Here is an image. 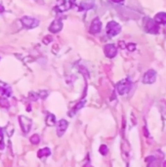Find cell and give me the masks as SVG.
I'll return each instance as SVG.
<instances>
[{
  "mask_svg": "<svg viewBox=\"0 0 166 167\" xmlns=\"http://www.w3.org/2000/svg\"><path fill=\"white\" fill-rule=\"evenodd\" d=\"M163 167H166V161L163 162Z\"/></svg>",
  "mask_w": 166,
  "mask_h": 167,
  "instance_id": "83f0119b",
  "label": "cell"
},
{
  "mask_svg": "<svg viewBox=\"0 0 166 167\" xmlns=\"http://www.w3.org/2000/svg\"><path fill=\"white\" fill-rule=\"evenodd\" d=\"M68 126V122L66 119H61L57 123V135L59 137H62L65 132L67 131V128Z\"/></svg>",
  "mask_w": 166,
  "mask_h": 167,
  "instance_id": "ba28073f",
  "label": "cell"
},
{
  "mask_svg": "<svg viewBox=\"0 0 166 167\" xmlns=\"http://www.w3.org/2000/svg\"><path fill=\"white\" fill-rule=\"evenodd\" d=\"M50 154H51V151H50V148H40L38 151V153H37V156L40 158V159H42V158H44V157H48Z\"/></svg>",
  "mask_w": 166,
  "mask_h": 167,
  "instance_id": "e0dca14e",
  "label": "cell"
},
{
  "mask_svg": "<svg viewBox=\"0 0 166 167\" xmlns=\"http://www.w3.org/2000/svg\"><path fill=\"white\" fill-rule=\"evenodd\" d=\"M5 147L4 145V136H3V130L0 128V149H3Z\"/></svg>",
  "mask_w": 166,
  "mask_h": 167,
  "instance_id": "7402d4cb",
  "label": "cell"
},
{
  "mask_svg": "<svg viewBox=\"0 0 166 167\" xmlns=\"http://www.w3.org/2000/svg\"><path fill=\"white\" fill-rule=\"evenodd\" d=\"M37 94H38L39 99H45L46 97L48 96V92H47V91H45V90H41V91H39Z\"/></svg>",
  "mask_w": 166,
  "mask_h": 167,
  "instance_id": "603a6c76",
  "label": "cell"
},
{
  "mask_svg": "<svg viewBox=\"0 0 166 167\" xmlns=\"http://www.w3.org/2000/svg\"><path fill=\"white\" fill-rule=\"evenodd\" d=\"M30 142L33 144V145H37L39 142H40V138L37 134H34L30 137Z\"/></svg>",
  "mask_w": 166,
  "mask_h": 167,
  "instance_id": "ffe728a7",
  "label": "cell"
},
{
  "mask_svg": "<svg viewBox=\"0 0 166 167\" xmlns=\"http://www.w3.org/2000/svg\"><path fill=\"white\" fill-rule=\"evenodd\" d=\"M156 80V73L153 69H148L147 72L144 74L143 82L145 84H153Z\"/></svg>",
  "mask_w": 166,
  "mask_h": 167,
  "instance_id": "5b68a950",
  "label": "cell"
},
{
  "mask_svg": "<svg viewBox=\"0 0 166 167\" xmlns=\"http://www.w3.org/2000/svg\"><path fill=\"white\" fill-rule=\"evenodd\" d=\"M57 123V119H56V116H54L53 113L51 112H48L47 116H46V124L50 127H53L56 125Z\"/></svg>",
  "mask_w": 166,
  "mask_h": 167,
  "instance_id": "9a60e30c",
  "label": "cell"
},
{
  "mask_svg": "<svg viewBox=\"0 0 166 167\" xmlns=\"http://www.w3.org/2000/svg\"><path fill=\"white\" fill-rule=\"evenodd\" d=\"M0 105H1L2 108H9V101L7 100V98H4V97H1L0 98Z\"/></svg>",
  "mask_w": 166,
  "mask_h": 167,
  "instance_id": "d6986e66",
  "label": "cell"
},
{
  "mask_svg": "<svg viewBox=\"0 0 166 167\" xmlns=\"http://www.w3.org/2000/svg\"><path fill=\"white\" fill-rule=\"evenodd\" d=\"M106 30H107V34L110 37H113V36H115V35H117L118 33H120L121 26L118 23H116L115 21H111L107 24Z\"/></svg>",
  "mask_w": 166,
  "mask_h": 167,
  "instance_id": "7a4b0ae2",
  "label": "cell"
},
{
  "mask_svg": "<svg viewBox=\"0 0 166 167\" xmlns=\"http://www.w3.org/2000/svg\"><path fill=\"white\" fill-rule=\"evenodd\" d=\"M127 48H128L129 51H134L136 49V45H135V44H133V43H130V44H128V45H127Z\"/></svg>",
  "mask_w": 166,
  "mask_h": 167,
  "instance_id": "d4e9b609",
  "label": "cell"
},
{
  "mask_svg": "<svg viewBox=\"0 0 166 167\" xmlns=\"http://www.w3.org/2000/svg\"><path fill=\"white\" fill-rule=\"evenodd\" d=\"M146 161L148 162L147 164V167H155L156 164H155V158L153 156H148L146 158Z\"/></svg>",
  "mask_w": 166,
  "mask_h": 167,
  "instance_id": "ac0fdd59",
  "label": "cell"
},
{
  "mask_svg": "<svg viewBox=\"0 0 166 167\" xmlns=\"http://www.w3.org/2000/svg\"><path fill=\"white\" fill-rule=\"evenodd\" d=\"M69 7H72V4L66 1V0H58L57 1V6L56 9L60 12H64L67 11V9H69Z\"/></svg>",
  "mask_w": 166,
  "mask_h": 167,
  "instance_id": "7c38bea8",
  "label": "cell"
},
{
  "mask_svg": "<svg viewBox=\"0 0 166 167\" xmlns=\"http://www.w3.org/2000/svg\"><path fill=\"white\" fill-rule=\"evenodd\" d=\"M3 12H4V7L0 4V13H3Z\"/></svg>",
  "mask_w": 166,
  "mask_h": 167,
  "instance_id": "4316f807",
  "label": "cell"
},
{
  "mask_svg": "<svg viewBox=\"0 0 166 167\" xmlns=\"http://www.w3.org/2000/svg\"><path fill=\"white\" fill-rule=\"evenodd\" d=\"M112 2H115V3H121V2H123L124 0H111Z\"/></svg>",
  "mask_w": 166,
  "mask_h": 167,
  "instance_id": "484cf974",
  "label": "cell"
},
{
  "mask_svg": "<svg viewBox=\"0 0 166 167\" xmlns=\"http://www.w3.org/2000/svg\"><path fill=\"white\" fill-rule=\"evenodd\" d=\"M52 40H53V38H52V36H50V35H48V36H45L44 38H43V43L44 44H49Z\"/></svg>",
  "mask_w": 166,
  "mask_h": 167,
  "instance_id": "cb8c5ba5",
  "label": "cell"
},
{
  "mask_svg": "<svg viewBox=\"0 0 166 167\" xmlns=\"http://www.w3.org/2000/svg\"><path fill=\"white\" fill-rule=\"evenodd\" d=\"M99 152H100V154H103V155H107V154H108V152H109V148H108V147H107L106 145H102V146L100 147Z\"/></svg>",
  "mask_w": 166,
  "mask_h": 167,
  "instance_id": "44dd1931",
  "label": "cell"
},
{
  "mask_svg": "<svg viewBox=\"0 0 166 167\" xmlns=\"http://www.w3.org/2000/svg\"><path fill=\"white\" fill-rule=\"evenodd\" d=\"M95 6V0H83L80 3V10H90Z\"/></svg>",
  "mask_w": 166,
  "mask_h": 167,
  "instance_id": "4fadbf2b",
  "label": "cell"
},
{
  "mask_svg": "<svg viewBox=\"0 0 166 167\" xmlns=\"http://www.w3.org/2000/svg\"><path fill=\"white\" fill-rule=\"evenodd\" d=\"M19 122L22 128V131L24 134H28L31 129L32 126V120L24 116H19Z\"/></svg>",
  "mask_w": 166,
  "mask_h": 167,
  "instance_id": "3957f363",
  "label": "cell"
},
{
  "mask_svg": "<svg viewBox=\"0 0 166 167\" xmlns=\"http://www.w3.org/2000/svg\"><path fill=\"white\" fill-rule=\"evenodd\" d=\"M85 103H86V101H81V102H79V103H77L74 107L72 108V110L69 111V113H68V116H73L74 114H76L77 113V111L79 110H81L84 105H85Z\"/></svg>",
  "mask_w": 166,
  "mask_h": 167,
  "instance_id": "2e32d148",
  "label": "cell"
},
{
  "mask_svg": "<svg viewBox=\"0 0 166 167\" xmlns=\"http://www.w3.org/2000/svg\"><path fill=\"white\" fill-rule=\"evenodd\" d=\"M104 55H106L108 58H115L117 54V48L115 47V45L113 44H108V45L104 46Z\"/></svg>",
  "mask_w": 166,
  "mask_h": 167,
  "instance_id": "52a82bcc",
  "label": "cell"
},
{
  "mask_svg": "<svg viewBox=\"0 0 166 167\" xmlns=\"http://www.w3.org/2000/svg\"><path fill=\"white\" fill-rule=\"evenodd\" d=\"M101 29H102V23L99 18H96V19H94L93 22L91 23L89 31L92 34H97L101 31Z\"/></svg>",
  "mask_w": 166,
  "mask_h": 167,
  "instance_id": "9c48e42d",
  "label": "cell"
},
{
  "mask_svg": "<svg viewBox=\"0 0 166 167\" xmlns=\"http://www.w3.org/2000/svg\"><path fill=\"white\" fill-rule=\"evenodd\" d=\"M63 29V23L60 19H56L55 21H53V23L51 24V25L49 26V30L53 33H57L59 31H61Z\"/></svg>",
  "mask_w": 166,
  "mask_h": 167,
  "instance_id": "30bf717a",
  "label": "cell"
},
{
  "mask_svg": "<svg viewBox=\"0 0 166 167\" xmlns=\"http://www.w3.org/2000/svg\"><path fill=\"white\" fill-rule=\"evenodd\" d=\"M22 23L24 24V26H25L27 29H34L36 28V26H38L39 24V22L34 19V18H31V17H23L22 18Z\"/></svg>",
  "mask_w": 166,
  "mask_h": 167,
  "instance_id": "277c9868",
  "label": "cell"
},
{
  "mask_svg": "<svg viewBox=\"0 0 166 167\" xmlns=\"http://www.w3.org/2000/svg\"><path fill=\"white\" fill-rule=\"evenodd\" d=\"M145 29L147 32L150 33H157L159 31V26L158 24H157L153 20H151L148 19L146 23V25H145Z\"/></svg>",
  "mask_w": 166,
  "mask_h": 167,
  "instance_id": "8992f818",
  "label": "cell"
},
{
  "mask_svg": "<svg viewBox=\"0 0 166 167\" xmlns=\"http://www.w3.org/2000/svg\"><path fill=\"white\" fill-rule=\"evenodd\" d=\"M131 87H132V82H131L128 78H126V79H123V80H121L117 83L116 90H117L118 94L122 96V95L127 94L131 90Z\"/></svg>",
  "mask_w": 166,
  "mask_h": 167,
  "instance_id": "6da1fadb",
  "label": "cell"
},
{
  "mask_svg": "<svg viewBox=\"0 0 166 167\" xmlns=\"http://www.w3.org/2000/svg\"><path fill=\"white\" fill-rule=\"evenodd\" d=\"M153 21L157 24H166V13H164V12L157 13L156 16L154 17Z\"/></svg>",
  "mask_w": 166,
  "mask_h": 167,
  "instance_id": "5bb4252c",
  "label": "cell"
},
{
  "mask_svg": "<svg viewBox=\"0 0 166 167\" xmlns=\"http://www.w3.org/2000/svg\"><path fill=\"white\" fill-rule=\"evenodd\" d=\"M0 94H1V97H4V98H9L12 95V89L10 86H8L7 84L1 83L0 84Z\"/></svg>",
  "mask_w": 166,
  "mask_h": 167,
  "instance_id": "8fae6325",
  "label": "cell"
}]
</instances>
